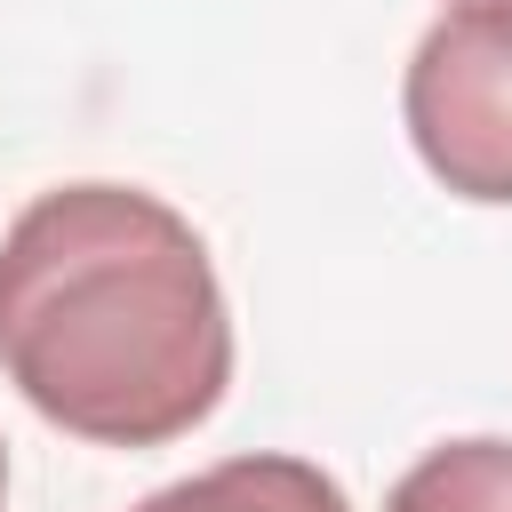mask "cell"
I'll return each instance as SVG.
<instances>
[{"mask_svg": "<svg viewBox=\"0 0 512 512\" xmlns=\"http://www.w3.org/2000/svg\"><path fill=\"white\" fill-rule=\"evenodd\" d=\"M136 512H352V496L304 456H224L176 488H152Z\"/></svg>", "mask_w": 512, "mask_h": 512, "instance_id": "3957f363", "label": "cell"}, {"mask_svg": "<svg viewBox=\"0 0 512 512\" xmlns=\"http://www.w3.org/2000/svg\"><path fill=\"white\" fill-rule=\"evenodd\" d=\"M0 496H8V456H0Z\"/></svg>", "mask_w": 512, "mask_h": 512, "instance_id": "8992f818", "label": "cell"}, {"mask_svg": "<svg viewBox=\"0 0 512 512\" xmlns=\"http://www.w3.org/2000/svg\"><path fill=\"white\" fill-rule=\"evenodd\" d=\"M416 160L480 208H512V8H448L400 80Z\"/></svg>", "mask_w": 512, "mask_h": 512, "instance_id": "7a4b0ae2", "label": "cell"}, {"mask_svg": "<svg viewBox=\"0 0 512 512\" xmlns=\"http://www.w3.org/2000/svg\"><path fill=\"white\" fill-rule=\"evenodd\" d=\"M384 512H512V440H448L416 456Z\"/></svg>", "mask_w": 512, "mask_h": 512, "instance_id": "277c9868", "label": "cell"}, {"mask_svg": "<svg viewBox=\"0 0 512 512\" xmlns=\"http://www.w3.org/2000/svg\"><path fill=\"white\" fill-rule=\"evenodd\" d=\"M456 8H512V0H456Z\"/></svg>", "mask_w": 512, "mask_h": 512, "instance_id": "5b68a950", "label": "cell"}, {"mask_svg": "<svg viewBox=\"0 0 512 512\" xmlns=\"http://www.w3.org/2000/svg\"><path fill=\"white\" fill-rule=\"evenodd\" d=\"M0 376L72 440H184L232 384L208 240L136 184L40 192L0 232Z\"/></svg>", "mask_w": 512, "mask_h": 512, "instance_id": "6da1fadb", "label": "cell"}]
</instances>
